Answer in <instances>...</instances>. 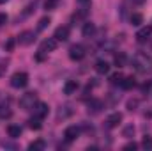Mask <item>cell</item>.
Listing matches in <instances>:
<instances>
[{
  "label": "cell",
  "mask_w": 152,
  "mask_h": 151,
  "mask_svg": "<svg viewBox=\"0 0 152 151\" xmlns=\"http://www.w3.org/2000/svg\"><path fill=\"white\" fill-rule=\"evenodd\" d=\"M131 64H133V68H134L136 71H140V73H147V71H151L152 70V57L151 55H147V53H143V52H138V53L133 55Z\"/></svg>",
  "instance_id": "6da1fadb"
},
{
  "label": "cell",
  "mask_w": 152,
  "mask_h": 151,
  "mask_svg": "<svg viewBox=\"0 0 152 151\" xmlns=\"http://www.w3.org/2000/svg\"><path fill=\"white\" fill-rule=\"evenodd\" d=\"M11 85L14 89H23L28 85V73L25 71H16L14 75L11 76Z\"/></svg>",
  "instance_id": "7a4b0ae2"
},
{
  "label": "cell",
  "mask_w": 152,
  "mask_h": 151,
  "mask_svg": "<svg viewBox=\"0 0 152 151\" xmlns=\"http://www.w3.org/2000/svg\"><path fill=\"white\" fill-rule=\"evenodd\" d=\"M36 103H37V94H36V93H25V94L20 98V107H21L23 110H32Z\"/></svg>",
  "instance_id": "3957f363"
},
{
  "label": "cell",
  "mask_w": 152,
  "mask_h": 151,
  "mask_svg": "<svg viewBox=\"0 0 152 151\" xmlns=\"http://www.w3.org/2000/svg\"><path fill=\"white\" fill-rule=\"evenodd\" d=\"M85 53H87V52H85V46L80 44V43H78V44H73V46L69 48V57H71V61H76V62L81 61V59L85 57Z\"/></svg>",
  "instance_id": "277c9868"
},
{
  "label": "cell",
  "mask_w": 152,
  "mask_h": 151,
  "mask_svg": "<svg viewBox=\"0 0 152 151\" xmlns=\"http://www.w3.org/2000/svg\"><path fill=\"white\" fill-rule=\"evenodd\" d=\"M80 133H81V128L76 126V124H71V126H67V128L64 130V139H66L67 142H73V141H76V139L80 137Z\"/></svg>",
  "instance_id": "5b68a950"
},
{
  "label": "cell",
  "mask_w": 152,
  "mask_h": 151,
  "mask_svg": "<svg viewBox=\"0 0 152 151\" xmlns=\"http://www.w3.org/2000/svg\"><path fill=\"white\" fill-rule=\"evenodd\" d=\"M57 39L55 38H48L44 39L42 43H41V46H39V53H42V55H46V53H50V52H53L55 48H57Z\"/></svg>",
  "instance_id": "8992f818"
},
{
  "label": "cell",
  "mask_w": 152,
  "mask_h": 151,
  "mask_svg": "<svg viewBox=\"0 0 152 151\" xmlns=\"http://www.w3.org/2000/svg\"><path fill=\"white\" fill-rule=\"evenodd\" d=\"M36 34H37V32H34V30H23V32L18 36V43L23 44V46H28V44H32V43L36 41Z\"/></svg>",
  "instance_id": "52a82bcc"
},
{
  "label": "cell",
  "mask_w": 152,
  "mask_h": 151,
  "mask_svg": "<svg viewBox=\"0 0 152 151\" xmlns=\"http://www.w3.org/2000/svg\"><path fill=\"white\" fill-rule=\"evenodd\" d=\"M120 123H122V114H120V112H113V114H110V115L106 117V121H104V126L112 130V128H117Z\"/></svg>",
  "instance_id": "ba28073f"
},
{
  "label": "cell",
  "mask_w": 152,
  "mask_h": 151,
  "mask_svg": "<svg viewBox=\"0 0 152 151\" xmlns=\"http://www.w3.org/2000/svg\"><path fill=\"white\" fill-rule=\"evenodd\" d=\"M152 36V25H145L136 32V41L138 43H147Z\"/></svg>",
  "instance_id": "9c48e42d"
},
{
  "label": "cell",
  "mask_w": 152,
  "mask_h": 151,
  "mask_svg": "<svg viewBox=\"0 0 152 151\" xmlns=\"http://www.w3.org/2000/svg\"><path fill=\"white\" fill-rule=\"evenodd\" d=\"M32 112H34V115H36V117H39V119H44V117L48 115V105H46L44 101H37V103L34 105Z\"/></svg>",
  "instance_id": "30bf717a"
},
{
  "label": "cell",
  "mask_w": 152,
  "mask_h": 151,
  "mask_svg": "<svg viewBox=\"0 0 152 151\" xmlns=\"http://www.w3.org/2000/svg\"><path fill=\"white\" fill-rule=\"evenodd\" d=\"M53 38L57 39V41H67V38H69V27H67V25H60V27H57Z\"/></svg>",
  "instance_id": "8fae6325"
},
{
  "label": "cell",
  "mask_w": 152,
  "mask_h": 151,
  "mask_svg": "<svg viewBox=\"0 0 152 151\" xmlns=\"http://www.w3.org/2000/svg\"><path fill=\"white\" fill-rule=\"evenodd\" d=\"M81 34H83L85 38H92V36L96 34V25H94L92 21H85V23H83V29H81Z\"/></svg>",
  "instance_id": "7c38bea8"
},
{
  "label": "cell",
  "mask_w": 152,
  "mask_h": 151,
  "mask_svg": "<svg viewBox=\"0 0 152 151\" xmlns=\"http://www.w3.org/2000/svg\"><path fill=\"white\" fill-rule=\"evenodd\" d=\"M96 71H97L99 75H106V73L110 71V64H108L106 61H103V59H99V61L96 62Z\"/></svg>",
  "instance_id": "4fadbf2b"
},
{
  "label": "cell",
  "mask_w": 152,
  "mask_h": 151,
  "mask_svg": "<svg viewBox=\"0 0 152 151\" xmlns=\"http://www.w3.org/2000/svg\"><path fill=\"white\" fill-rule=\"evenodd\" d=\"M101 109H103V101L101 100H90L88 101V112H92V114H97V112H101Z\"/></svg>",
  "instance_id": "5bb4252c"
},
{
  "label": "cell",
  "mask_w": 152,
  "mask_h": 151,
  "mask_svg": "<svg viewBox=\"0 0 152 151\" xmlns=\"http://www.w3.org/2000/svg\"><path fill=\"white\" fill-rule=\"evenodd\" d=\"M21 126H18V124H9L7 126V133H9V137L11 139H18L20 135H21Z\"/></svg>",
  "instance_id": "9a60e30c"
},
{
  "label": "cell",
  "mask_w": 152,
  "mask_h": 151,
  "mask_svg": "<svg viewBox=\"0 0 152 151\" xmlns=\"http://www.w3.org/2000/svg\"><path fill=\"white\" fill-rule=\"evenodd\" d=\"M78 89V82L76 80H67L64 84V94H75Z\"/></svg>",
  "instance_id": "2e32d148"
},
{
  "label": "cell",
  "mask_w": 152,
  "mask_h": 151,
  "mask_svg": "<svg viewBox=\"0 0 152 151\" xmlns=\"http://www.w3.org/2000/svg\"><path fill=\"white\" fill-rule=\"evenodd\" d=\"M113 62H115V66H117V68H122V66H126V62H127V55H126L124 52H118V53H115Z\"/></svg>",
  "instance_id": "e0dca14e"
},
{
  "label": "cell",
  "mask_w": 152,
  "mask_h": 151,
  "mask_svg": "<svg viewBox=\"0 0 152 151\" xmlns=\"http://www.w3.org/2000/svg\"><path fill=\"white\" fill-rule=\"evenodd\" d=\"M12 115V110H11V107H9V103H0V119H9Z\"/></svg>",
  "instance_id": "ac0fdd59"
},
{
  "label": "cell",
  "mask_w": 152,
  "mask_h": 151,
  "mask_svg": "<svg viewBox=\"0 0 152 151\" xmlns=\"http://www.w3.org/2000/svg\"><path fill=\"white\" fill-rule=\"evenodd\" d=\"M129 20H131V25H134V27H140V25L143 23V14H142V13H133Z\"/></svg>",
  "instance_id": "d6986e66"
},
{
  "label": "cell",
  "mask_w": 152,
  "mask_h": 151,
  "mask_svg": "<svg viewBox=\"0 0 152 151\" xmlns=\"http://www.w3.org/2000/svg\"><path fill=\"white\" fill-rule=\"evenodd\" d=\"M134 85H136V82H134L133 76H124V80L120 82V87L122 89H133Z\"/></svg>",
  "instance_id": "ffe728a7"
},
{
  "label": "cell",
  "mask_w": 152,
  "mask_h": 151,
  "mask_svg": "<svg viewBox=\"0 0 152 151\" xmlns=\"http://www.w3.org/2000/svg\"><path fill=\"white\" fill-rule=\"evenodd\" d=\"M73 114V109L69 107V105H64V107H60V110H58V114H57V117L58 119H66V117H69Z\"/></svg>",
  "instance_id": "44dd1931"
},
{
  "label": "cell",
  "mask_w": 152,
  "mask_h": 151,
  "mask_svg": "<svg viewBox=\"0 0 152 151\" xmlns=\"http://www.w3.org/2000/svg\"><path fill=\"white\" fill-rule=\"evenodd\" d=\"M50 23H51V20H50L48 16L41 18V20H39V23H37V27H36V32H41V30H44V29H46Z\"/></svg>",
  "instance_id": "7402d4cb"
},
{
  "label": "cell",
  "mask_w": 152,
  "mask_h": 151,
  "mask_svg": "<svg viewBox=\"0 0 152 151\" xmlns=\"http://www.w3.org/2000/svg\"><path fill=\"white\" fill-rule=\"evenodd\" d=\"M44 148H46V142L42 139H37V141L28 144V150H44Z\"/></svg>",
  "instance_id": "603a6c76"
},
{
  "label": "cell",
  "mask_w": 152,
  "mask_h": 151,
  "mask_svg": "<svg viewBox=\"0 0 152 151\" xmlns=\"http://www.w3.org/2000/svg\"><path fill=\"white\" fill-rule=\"evenodd\" d=\"M41 121L42 119H39L36 115H32L30 119H28V128H32V130H39L41 128Z\"/></svg>",
  "instance_id": "cb8c5ba5"
},
{
  "label": "cell",
  "mask_w": 152,
  "mask_h": 151,
  "mask_svg": "<svg viewBox=\"0 0 152 151\" xmlns=\"http://www.w3.org/2000/svg\"><path fill=\"white\" fill-rule=\"evenodd\" d=\"M58 2L60 0H44V9L46 11H53V9H57Z\"/></svg>",
  "instance_id": "d4e9b609"
},
{
  "label": "cell",
  "mask_w": 152,
  "mask_h": 151,
  "mask_svg": "<svg viewBox=\"0 0 152 151\" xmlns=\"http://www.w3.org/2000/svg\"><path fill=\"white\" fill-rule=\"evenodd\" d=\"M122 80H124V75H122V73H113V75L110 76V82H112L113 85H120Z\"/></svg>",
  "instance_id": "484cf974"
},
{
  "label": "cell",
  "mask_w": 152,
  "mask_h": 151,
  "mask_svg": "<svg viewBox=\"0 0 152 151\" xmlns=\"http://www.w3.org/2000/svg\"><path fill=\"white\" fill-rule=\"evenodd\" d=\"M122 135H124L126 139H131V137L134 135V126H133V124L126 126V128H124V132H122Z\"/></svg>",
  "instance_id": "4316f807"
},
{
  "label": "cell",
  "mask_w": 152,
  "mask_h": 151,
  "mask_svg": "<svg viewBox=\"0 0 152 151\" xmlns=\"http://www.w3.org/2000/svg\"><path fill=\"white\" fill-rule=\"evenodd\" d=\"M142 148H145V150H152V137H149V135L143 137V141H142Z\"/></svg>",
  "instance_id": "83f0119b"
},
{
  "label": "cell",
  "mask_w": 152,
  "mask_h": 151,
  "mask_svg": "<svg viewBox=\"0 0 152 151\" xmlns=\"http://www.w3.org/2000/svg\"><path fill=\"white\" fill-rule=\"evenodd\" d=\"M76 4L81 9H90V0H76Z\"/></svg>",
  "instance_id": "f1b7e54d"
},
{
  "label": "cell",
  "mask_w": 152,
  "mask_h": 151,
  "mask_svg": "<svg viewBox=\"0 0 152 151\" xmlns=\"http://www.w3.org/2000/svg\"><path fill=\"white\" fill-rule=\"evenodd\" d=\"M14 43H16V39H14V38L7 39V43H5V50H7V52H11V50L14 48Z\"/></svg>",
  "instance_id": "f546056e"
},
{
  "label": "cell",
  "mask_w": 152,
  "mask_h": 151,
  "mask_svg": "<svg viewBox=\"0 0 152 151\" xmlns=\"http://www.w3.org/2000/svg\"><path fill=\"white\" fill-rule=\"evenodd\" d=\"M136 148H138V144H136L134 141H133V142H127V144L124 146V150H126V151H131V150L134 151V150H136Z\"/></svg>",
  "instance_id": "4dcf8cb0"
},
{
  "label": "cell",
  "mask_w": 152,
  "mask_h": 151,
  "mask_svg": "<svg viewBox=\"0 0 152 151\" xmlns=\"http://www.w3.org/2000/svg\"><path fill=\"white\" fill-rule=\"evenodd\" d=\"M136 105H138V100H131V101H127V109H129V110H134Z\"/></svg>",
  "instance_id": "1f68e13d"
},
{
  "label": "cell",
  "mask_w": 152,
  "mask_h": 151,
  "mask_svg": "<svg viewBox=\"0 0 152 151\" xmlns=\"http://www.w3.org/2000/svg\"><path fill=\"white\" fill-rule=\"evenodd\" d=\"M7 23V14L5 13H0V27H4Z\"/></svg>",
  "instance_id": "d6a6232c"
},
{
  "label": "cell",
  "mask_w": 152,
  "mask_h": 151,
  "mask_svg": "<svg viewBox=\"0 0 152 151\" xmlns=\"http://www.w3.org/2000/svg\"><path fill=\"white\" fill-rule=\"evenodd\" d=\"M2 148H11V150H16V144H12V142H2Z\"/></svg>",
  "instance_id": "836d02e7"
},
{
  "label": "cell",
  "mask_w": 152,
  "mask_h": 151,
  "mask_svg": "<svg viewBox=\"0 0 152 151\" xmlns=\"http://www.w3.org/2000/svg\"><path fill=\"white\" fill-rule=\"evenodd\" d=\"M131 2H133V4H138V5H140V4H143L145 0H131Z\"/></svg>",
  "instance_id": "e575fe53"
},
{
  "label": "cell",
  "mask_w": 152,
  "mask_h": 151,
  "mask_svg": "<svg viewBox=\"0 0 152 151\" xmlns=\"http://www.w3.org/2000/svg\"><path fill=\"white\" fill-rule=\"evenodd\" d=\"M4 70H5V66H0V75L4 73Z\"/></svg>",
  "instance_id": "d590c367"
},
{
  "label": "cell",
  "mask_w": 152,
  "mask_h": 151,
  "mask_svg": "<svg viewBox=\"0 0 152 151\" xmlns=\"http://www.w3.org/2000/svg\"><path fill=\"white\" fill-rule=\"evenodd\" d=\"M5 2H7V0H0V4H5Z\"/></svg>",
  "instance_id": "8d00e7d4"
}]
</instances>
